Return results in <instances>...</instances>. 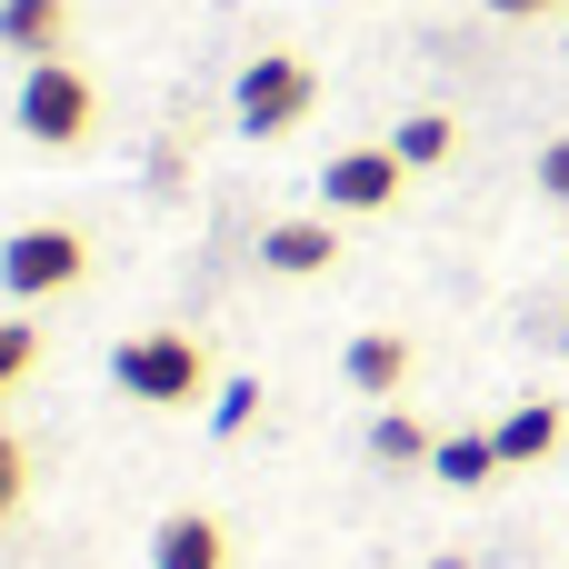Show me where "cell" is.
Listing matches in <instances>:
<instances>
[{
    "mask_svg": "<svg viewBox=\"0 0 569 569\" xmlns=\"http://www.w3.org/2000/svg\"><path fill=\"white\" fill-rule=\"evenodd\" d=\"M540 190H550V200H569V130L540 150Z\"/></svg>",
    "mask_w": 569,
    "mask_h": 569,
    "instance_id": "17",
    "label": "cell"
},
{
    "mask_svg": "<svg viewBox=\"0 0 569 569\" xmlns=\"http://www.w3.org/2000/svg\"><path fill=\"white\" fill-rule=\"evenodd\" d=\"M30 360H40V330H30V320H0V400L30 380Z\"/></svg>",
    "mask_w": 569,
    "mask_h": 569,
    "instance_id": "14",
    "label": "cell"
},
{
    "mask_svg": "<svg viewBox=\"0 0 569 569\" xmlns=\"http://www.w3.org/2000/svg\"><path fill=\"white\" fill-rule=\"evenodd\" d=\"M60 40H70V0H0V50L60 60Z\"/></svg>",
    "mask_w": 569,
    "mask_h": 569,
    "instance_id": "7",
    "label": "cell"
},
{
    "mask_svg": "<svg viewBox=\"0 0 569 569\" xmlns=\"http://www.w3.org/2000/svg\"><path fill=\"white\" fill-rule=\"evenodd\" d=\"M560 430H569L560 400H520V410L490 430V440H500V470H530V460H550V450H560Z\"/></svg>",
    "mask_w": 569,
    "mask_h": 569,
    "instance_id": "10",
    "label": "cell"
},
{
    "mask_svg": "<svg viewBox=\"0 0 569 569\" xmlns=\"http://www.w3.org/2000/svg\"><path fill=\"white\" fill-rule=\"evenodd\" d=\"M390 150H400L410 170H440V160L460 150V120H450V110H410V120L390 130Z\"/></svg>",
    "mask_w": 569,
    "mask_h": 569,
    "instance_id": "11",
    "label": "cell"
},
{
    "mask_svg": "<svg viewBox=\"0 0 569 569\" xmlns=\"http://www.w3.org/2000/svg\"><path fill=\"white\" fill-rule=\"evenodd\" d=\"M110 380H120L140 410H190V400L210 390V350H200L190 330H140V340L110 350Z\"/></svg>",
    "mask_w": 569,
    "mask_h": 569,
    "instance_id": "1",
    "label": "cell"
},
{
    "mask_svg": "<svg viewBox=\"0 0 569 569\" xmlns=\"http://www.w3.org/2000/svg\"><path fill=\"white\" fill-rule=\"evenodd\" d=\"M400 180H410L400 150H340V160L320 170V200H330V210H390Z\"/></svg>",
    "mask_w": 569,
    "mask_h": 569,
    "instance_id": "5",
    "label": "cell"
},
{
    "mask_svg": "<svg viewBox=\"0 0 569 569\" xmlns=\"http://www.w3.org/2000/svg\"><path fill=\"white\" fill-rule=\"evenodd\" d=\"M340 370H350V390H370V400H390V390L410 380V340H400V330H360V340L340 350Z\"/></svg>",
    "mask_w": 569,
    "mask_h": 569,
    "instance_id": "9",
    "label": "cell"
},
{
    "mask_svg": "<svg viewBox=\"0 0 569 569\" xmlns=\"http://www.w3.org/2000/svg\"><path fill=\"white\" fill-rule=\"evenodd\" d=\"M20 500H30V450H20V440L0 430V520H10Z\"/></svg>",
    "mask_w": 569,
    "mask_h": 569,
    "instance_id": "15",
    "label": "cell"
},
{
    "mask_svg": "<svg viewBox=\"0 0 569 569\" xmlns=\"http://www.w3.org/2000/svg\"><path fill=\"white\" fill-rule=\"evenodd\" d=\"M150 569H230V530L210 510H170L150 530Z\"/></svg>",
    "mask_w": 569,
    "mask_h": 569,
    "instance_id": "6",
    "label": "cell"
},
{
    "mask_svg": "<svg viewBox=\"0 0 569 569\" xmlns=\"http://www.w3.org/2000/svg\"><path fill=\"white\" fill-rule=\"evenodd\" d=\"M430 450H440V440H430L410 410H380V420H370V460H390V470H420Z\"/></svg>",
    "mask_w": 569,
    "mask_h": 569,
    "instance_id": "13",
    "label": "cell"
},
{
    "mask_svg": "<svg viewBox=\"0 0 569 569\" xmlns=\"http://www.w3.org/2000/svg\"><path fill=\"white\" fill-rule=\"evenodd\" d=\"M80 270H90V240L70 220H30V230L0 240V290L10 300H60V290H80Z\"/></svg>",
    "mask_w": 569,
    "mask_h": 569,
    "instance_id": "3",
    "label": "cell"
},
{
    "mask_svg": "<svg viewBox=\"0 0 569 569\" xmlns=\"http://www.w3.org/2000/svg\"><path fill=\"white\" fill-rule=\"evenodd\" d=\"M260 260H270L280 280H310V270L340 260V240H330V220H280V230H260Z\"/></svg>",
    "mask_w": 569,
    "mask_h": 569,
    "instance_id": "8",
    "label": "cell"
},
{
    "mask_svg": "<svg viewBox=\"0 0 569 569\" xmlns=\"http://www.w3.org/2000/svg\"><path fill=\"white\" fill-rule=\"evenodd\" d=\"M310 100H320V70H310L300 50H260V60L230 80V120H240L250 140H280V130H300V120H310Z\"/></svg>",
    "mask_w": 569,
    "mask_h": 569,
    "instance_id": "2",
    "label": "cell"
},
{
    "mask_svg": "<svg viewBox=\"0 0 569 569\" xmlns=\"http://www.w3.org/2000/svg\"><path fill=\"white\" fill-rule=\"evenodd\" d=\"M250 410H260V390H250V380H230V390H220V420H210V430H250Z\"/></svg>",
    "mask_w": 569,
    "mask_h": 569,
    "instance_id": "16",
    "label": "cell"
},
{
    "mask_svg": "<svg viewBox=\"0 0 569 569\" xmlns=\"http://www.w3.org/2000/svg\"><path fill=\"white\" fill-rule=\"evenodd\" d=\"M500 20H550V10H569V0H490Z\"/></svg>",
    "mask_w": 569,
    "mask_h": 569,
    "instance_id": "18",
    "label": "cell"
},
{
    "mask_svg": "<svg viewBox=\"0 0 569 569\" xmlns=\"http://www.w3.org/2000/svg\"><path fill=\"white\" fill-rule=\"evenodd\" d=\"M90 120H100V90H90L70 60H30V70H20V130H30L40 150H80Z\"/></svg>",
    "mask_w": 569,
    "mask_h": 569,
    "instance_id": "4",
    "label": "cell"
},
{
    "mask_svg": "<svg viewBox=\"0 0 569 569\" xmlns=\"http://www.w3.org/2000/svg\"><path fill=\"white\" fill-rule=\"evenodd\" d=\"M430 470H440L450 490H480V480L500 470V440H490V430H450V440L430 450Z\"/></svg>",
    "mask_w": 569,
    "mask_h": 569,
    "instance_id": "12",
    "label": "cell"
}]
</instances>
